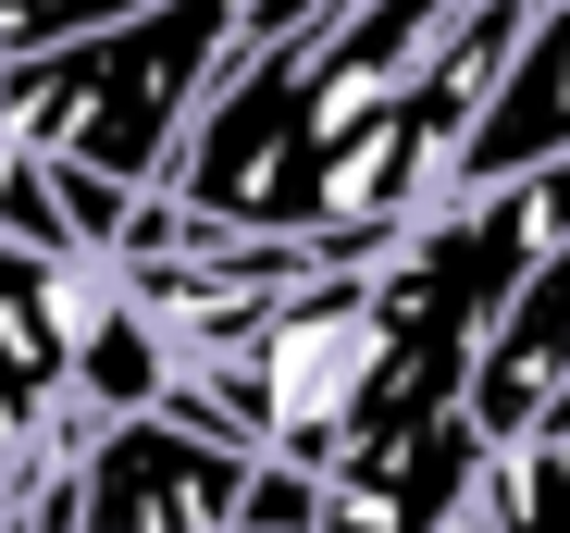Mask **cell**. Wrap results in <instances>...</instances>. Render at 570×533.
Masks as SVG:
<instances>
[{
  "label": "cell",
  "mask_w": 570,
  "mask_h": 533,
  "mask_svg": "<svg viewBox=\"0 0 570 533\" xmlns=\"http://www.w3.org/2000/svg\"><path fill=\"white\" fill-rule=\"evenodd\" d=\"M87 298H100V260H50V248H13L0 236V521H13L62 447H75V335H87Z\"/></svg>",
  "instance_id": "cell-2"
},
{
  "label": "cell",
  "mask_w": 570,
  "mask_h": 533,
  "mask_svg": "<svg viewBox=\"0 0 570 533\" xmlns=\"http://www.w3.org/2000/svg\"><path fill=\"white\" fill-rule=\"evenodd\" d=\"M125 13H149V0H0V62L62 50V38H87V26H125Z\"/></svg>",
  "instance_id": "cell-4"
},
{
  "label": "cell",
  "mask_w": 570,
  "mask_h": 533,
  "mask_svg": "<svg viewBox=\"0 0 570 533\" xmlns=\"http://www.w3.org/2000/svg\"><path fill=\"white\" fill-rule=\"evenodd\" d=\"M471 434H484L497 460L546 447V434H570V236L521 274V298L497 310L484 335V373H471Z\"/></svg>",
  "instance_id": "cell-3"
},
{
  "label": "cell",
  "mask_w": 570,
  "mask_h": 533,
  "mask_svg": "<svg viewBox=\"0 0 570 533\" xmlns=\"http://www.w3.org/2000/svg\"><path fill=\"white\" fill-rule=\"evenodd\" d=\"M471 533H484V509H471Z\"/></svg>",
  "instance_id": "cell-6"
},
{
  "label": "cell",
  "mask_w": 570,
  "mask_h": 533,
  "mask_svg": "<svg viewBox=\"0 0 570 533\" xmlns=\"http://www.w3.org/2000/svg\"><path fill=\"white\" fill-rule=\"evenodd\" d=\"M521 26L533 0H323L298 38L224 75L161 199L360 274L459 199V149Z\"/></svg>",
  "instance_id": "cell-1"
},
{
  "label": "cell",
  "mask_w": 570,
  "mask_h": 533,
  "mask_svg": "<svg viewBox=\"0 0 570 533\" xmlns=\"http://www.w3.org/2000/svg\"><path fill=\"white\" fill-rule=\"evenodd\" d=\"M558 13H570V0H558Z\"/></svg>",
  "instance_id": "cell-7"
},
{
  "label": "cell",
  "mask_w": 570,
  "mask_h": 533,
  "mask_svg": "<svg viewBox=\"0 0 570 533\" xmlns=\"http://www.w3.org/2000/svg\"><path fill=\"white\" fill-rule=\"evenodd\" d=\"M323 521V472H285V460H261L248 472V509L224 521V533H311Z\"/></svg>",
  "instance_id": "cell-5"
}]
</instances>
